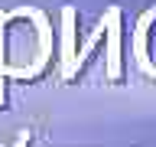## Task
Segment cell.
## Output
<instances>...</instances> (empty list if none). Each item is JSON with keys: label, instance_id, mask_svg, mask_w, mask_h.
<instances>
[{"label": "cell", "instance_id": "1", "mask_svg": "<svg viewBox=\"0 0 156 147\" xmlns=\"http://www.w3.org/2000/svg\"><path fill=\"white\" fill-rule=\"evenodd\" d=\"M107 36H111V43H107V75L111 78H117V72H120V26H117V20H120V13H117V7H111L107 10Z\"/></svg>", "mask_w": 156, "mask_h": 147}, {"label": "cell", "instance_id": "2", "mask_svg": "<svg viewBox=\"0 0 156 147\" xmlns=\"http://www.w3.org/2000/svg\"><path fill=\"white\" fill-rule=\"evenodd\" d=\"M62 23H65V66H62V75L65 78H72L75 75V69H78V56H75V46H72V43H75V29H72V23H75V10L72 7H65L62 10Z\"/></svg>", "mask_w": 156, "mask_h": 147}]
</instances>
